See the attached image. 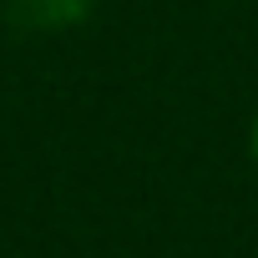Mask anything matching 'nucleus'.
<instances>
[{
  "label": "nucleus",
  "mask_w": 258,
  "mask_h": 258,
  "mask_svg": "<svg viewBox=\"0 0 258 258\" xmlns=\"http://www.w3.org/2000/svg\"><path fill=\"white\" fill-rule=\"evenodd\" d=\"M96 0H11V16L26 31H66L91 16Z\"/></svg>",
  "instance_id": "f257e3e1"
},
{
  "label": "nucleus",
  "mask_w": 258,
  "mask_h": 258,
  "mask_svg": "<svg viewBox=\"0 0 258 258\" xmlns=\"http://www.w3.org/2000/svg\"><path fill=\"white\" fill-rule=\"evenodd\" d=\"M248 167H253V177H258V111H253V121H248Z\"/></svg>",
  "instance_id": "f03ea898"
}]
</instances>
